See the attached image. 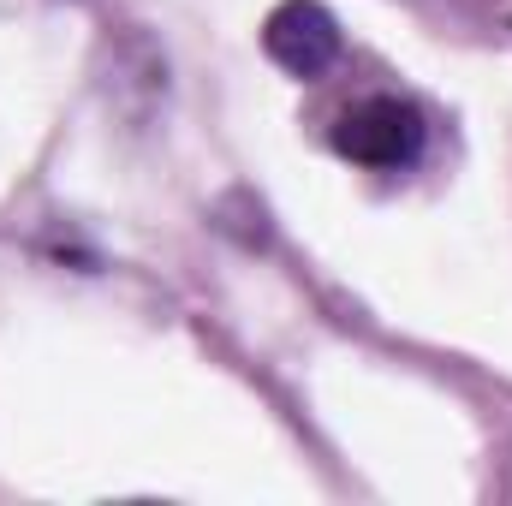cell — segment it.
Wrapping results in <instances>:
<instances>
[{
  "instance_id": "obj_2",
  "label": "cell",
  "mask_w": 512,
  "mask_h": 506,
  "mask_svg": "<svg viewBox=\"0 0 512 506\" xmlns=\"http://www.w3.org/2000/svg\"><path fill=\"white\" fill-rule=\"evenodd\" d=\"M262 48L292 78H322L340 60V18L322 0H280L262 24Z\"/></svg>"
},
{
  "instance_id": "obj_1",
  "label": "cell",
  "mask_w": 512,
  "mask_h": 506,
  "mask_svg": "<svg viewBox=\"0 0 512 506\" xmlns=\"http://www.w3.org/2000/svg\"><path fill=\"white\" fill-rule=\"evenodd\" d=\"M423 114L405 102V96H364L340 114L334 126V149L352 161V167H370V173H405L417 167L423 155Z\"/></svg>"
}]
</instances>
